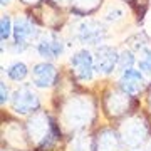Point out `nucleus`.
Instances as JSON below:
<instances>
[{
	"label": "nucleus",
	"mask_w": 151,
	"mask_h": 151,
	"mask_svg": "<svg viewBox=\"0 0 151 151\" xmlns=\"http://www.w3.org/2000/svg\"><path fill=\"white\" fill-rule=\"evenodd\" d=\"M14 35H15V44H25L29 37L35 35V29L29 20L25 19H19L15 22V29H14Z\"/></svg>",
	"instance_id": "obj_6"
},
{
	"label": "nucleus",
	"mask_w": 151,
	"mask_h": 151,
	"mask_svg": "<svg viewBox=\"0 0 151 151\" xmlns=\"http://www.w3.org/2000/svg\"><path fill=\"white\" fill-rule=\"evenodd\" d=\"M103 37H104L103 29L96 27L94 22L82 24L81 27H79V35H77V39L82 44H97L99 40H103Z\"/></svg>",
	"instance_id": "obj_5"
},
{
	"label": "nucleus",
	"mask_w": 151,
	"mask_h": 151,
	"mask_svg": "<svg viewBox=\"0 0 151 151\" xmlns=\"http://www.w3.org/2000/svg\"><path fill=\"white\" fill-rule=\"evenodd\" d=\"M143 59L139 60V69L151 74V49H143Z\"/></svg>",
	"instance_id": "obj_8"
},
{
	"label": "nucleus",
	"mask_w": 151,
	"mask_h": 151,
	"mask_svg": "<svg viewBox=\"0 0 151 151\" xmlns=\"http://www.w3.org/2000/svg\"><path fill=\"white\" fill-rule=\"evenodd\" d=\"M0 27H2V32H0V35H2V40H7V39L10 37V34H12V29H10V17H9V15H4V17H2Z\"/></svg>",
	"instance_id": "obj_9"
},
{
	"label": "nucleus",
	"mask_w": 151,
	"mask_h": 151,
	"mask_svg": "<svg viewBox=\"0 0 151 151\" xmlns=\"http://www.w3.org/2000/svg\"><path fill=\"white\" fill-rule=\"evenodd\" d=\"M136 82L138 81H133V79H123V81H121V86L124 87V91L126 92H136L138 89H139V86H138Z\"/></svg>",
	"instance_id": "obj_12"
},
{
	"label": "nucleus",
	"mask_w": 151,
	"mask_h": 151,
	"mask_svg": "<svg viewBox=\"0 0 151 151\" xmlns=\"http://www.w3.org/2000/svg\"><path fill=\"white\" fill-rule=\"evenodd\" d=\"M118 62H119V57H118V54H116L114 49L104 45V47H101L97 50V60H96V70L97 72L109 74Z\"/></svg>",
	"instance_id": "obj_2"
},
{
	"label": "nucleus",
	"mask_w": 151,
	"mask_h": 151,
	"mask_svg": "<svg viewBox=\"0 0 151 151\" xmlns=\"http://www.w3.org/2000/svg\"><path fill=\"white\" fill-rule=\"evenodd\" d=\"M134 64V57L131 52H123V55L119 57V67L126 70V65H133Z\"/></svg>",
	"instance_id": "obj_11"
},
{
	"label": "nucleus",
	"mask_w": 151,
	"mask_h": 151,
	"mask_svg": "<svg viewBox=\"0 0 151 151\" xmlns=\"http://www.w3.org/2000/svg\"><path fill=\"white\" fill-rule=\"evenodd\" d=\"M7 74H9V77L14 79V81H20V79H24V77L27 76V67H25L24 62H14V64L9 67Z\"/></svg>",
	"instance_id": "obj_7"
},
{
	"label": "nucleus",
	"mask_w": 151,
	"mask_h": 151,
	"mask_svg": "<svg viewBox=\"0 0 151 151\" xmlns=\"http://www.w3.org/2000/svg\"><path fill=\"white\" fill-rule=\"evenodd\" d=\"M123 79H133V81H138V82H143V74L139 70H134V69H126L123 72Z\"/></svg>",
	"instance_id": "obj_10"
},
{
	"label": "nucleus",
	"mask_w": 151,
	"mask_h": 151,
	"mask_svg": "<svg viewBox=\"0 0 151 151\" xmlns=\"http://www.w3.org/2000/svg\"><path fill=\"white\" fill-rule=\"evenodd\" d=\"M34 84L37 87H49L57 81L55 69L50 64H37L34 65Z\"/></svg>",
	"instance_id": "obj_3"
},
{
	"label": "nucleus",
	"mask_w": 151,
	"mask_h": 151,
	"mask_svg": "<svg viewBox=\"0 0 151 151\" xmlns=\"http://www.w3.org/2000/svg\"><path fill=\"white\" fill-rule=\"evenodd\" d=\"M37 52L42 55L44 59H55V57H59L64 52V45L55 37L49 39V40L44 39V40H40L37 44Z\"/></svg>",
	"instance_id": "obj_4"
},
{
	"label": "nucleus",
	"mask_w": 151,
	"mask_h": 151,
	"mask_svg": "<svg viewBox=\"0 0 151 151\" xmlns=\"http://www.w3.org/2000/svg\"><path fill=\"white\" fill-rule=\"evenodd\" d=\"M70 64L77 70V77L79 79H91L92 77V57L87 50H79L70 57Z\"/></svg>",
	"instance_id": "obj_1"
},
{
	"label": "nucleus",
	"mask_w": 151,
	"mask_h": 151,
	"mask_svg": "<svg viewBox=\"0 0 151 151\" xmlns=\"http://www.w3.org/2000/svg\"><path fill=\"white\" fill-rule=\"evenodd\" d=\"M7 2H10V0H2V5H7Z\"/></svg>",
	"instance_id": "obj_14"
},
{
	"label": "nucleus",
	"mask_w": 151,
	"mask_h": 151,
	"mask_svg": "<svg viewBox=\"0 0 151 151\" xmlns=\"http://www.w3.org/2000/svg\"><path fill=\"white\" fill-rule=\"evenodd\" d=\"M0 94H2V97H0V103L5 104L7 101H9V89H7L5 82H2V84H0Z\"/></svg>",
	"instance_id": "obj_13"
}]
</instances>
